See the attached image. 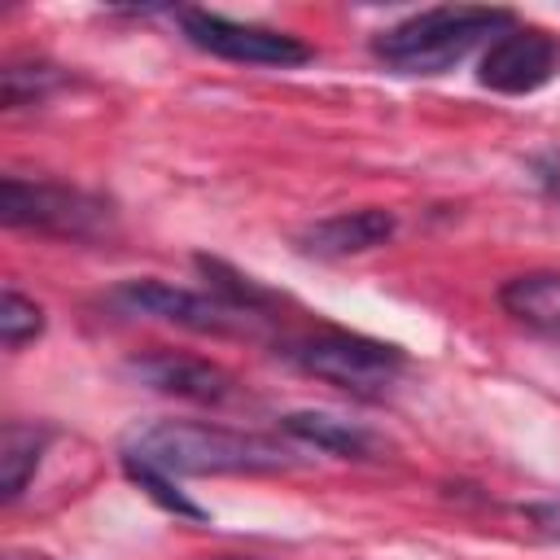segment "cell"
<instances>
[{"label": "cell", "mask_w": 560, "mask_h": 560, "mask_svg": "<svg viewBox=\"0 0 560 560\" xmlns=\"http://www.w3.org/2000/svg\"><path fill=\"white\" fill-rule=\"evenodd\" d=\"M122 455L162 468L171 477H241V472L254 477V472H284L298 464V455L276 438L241 433L223 424H197V420L136 424L122 438Z\"/></svg>", "instance_id": "6da1fadb"}, {"label": "cell", "mask_w": 560, "mask_h": 560, "mask_svg": "<svg viewBox=\"0 0 560 560\" xmlns=\"http://www.w3.org/2000/svg\"><path fill=\"white\" fill-rule=\"evenodd\" d=\"M508 9H424L372 39V52L402 74H442L455 61H464L477 44H494L503 31H512Z\"/></svg>", "instance_id": "7a4b0ae2"}, {"label": "cell", "mask_w": 560, "mask_h": 560, "mask_svg": "<svg viewBox=\"0 0 560 560\" xmlns=\"http://www.w3.org/2000/svg\"><path fill=\"white\" fill-rule=\"evenodd\" d=\"M0 219L9 228H31L44 236L61 241H105L114 236V206L70 188V184H48V179H0Z\"/></svg>", "instance_id": "3957f363"}, {"label": "cell", "mask_w": 560, "mask_h": 560, "mask_svg": "<svg viewBox=\"0 0 560 560\" xmlns=\"http://www.w3.org/2000/svg\"><path fill=\"white\" fill-rule=\"evenodd\" d=\"M289 359L302 372H311L328 385H341L350 394H385L407 363L398 346H385V341H372L359 332H315V337L298 341L289 350Z\"/></svg>", "instance_id": "277c9868"}, {"label": "cell", "mask_w": 560, "mask_h": 560, "mask_svg": "<svg viewBox=\"0 0 560 560\" xmlns=\"http://www.w3.org/2000/svg\"><path fill=\"white\" fill-rule=\"evenodd\" d=\"M179 26L188 35V44H197L201 52H214L223 61H241V66H302L311 61V48L284 31L271 26H254V22H232L223 13H206V9H188L179 13Z\"/></svg>", "instance_id": "5b68a950"}, {"label": "cell", "mask_w": 560, "mask_h": 560, "mask_svg": "<svg viewBox=\"0 0 560 560\" xmlns=\"http://www.w3.org/2000/svg\"><path fill=\"white\" fill-rule=\"evenodd\" d=\"M114 298L131 311L158 315V319L192 328V332L228 337V332H254L258 328V315H245V311L228 306L219 293H192V289H175L166 280H127Z\"/></svg>", "instance_id": "8992f818"}, {"label": "cell", "mask_w": 560, "mask_h": 560, "mask_svg": "<svg viewBox=\"0 0 560 560\" xmlns=\"http://www.w3.org/2000/svg\"><path fill=\"white\" fill-rule=\"evenodd\" d=\"M560 66V44L547 31L534 26H512L503 31L486 52H481V70L477 79L490 92L503 96H521V92H538Z\"/></svg>", "instance_id": "52a82bcc"}, {"label": "cell", "mask_w": 560, "mask_h": 560, "mask_svg": "<svg viewBox=\"0 0 560 560\" xmlns=\"http://www.w3.org/2000/svg\"><path fill=\"white\" fill-rule=\"evenodd\" d=\"M127 376H136L140 385L158 389V394H171V398H184V402H228L236 398V376L210 359H197V354H175V350H140L127 359Z\"/></svg>", "instance_id": "ba28073f"}, {"label": "cell", "mask_w": 560, "mask_h": 560, "mask_svg": "<svg viewBox=\"0 0 560 560\" xmlns=\"http://www.w3.org/2000/svg\"><path fill=\"white\" fill-rule=\"evenodd\" d=\"M394 232H398V219L389 210L363 206V210H341V214H328V219L302 228L298 249L315 254V258H350V254L385 245Z\"/></svg>", "instance_id": "9c48e42d"}, {"label": "cell", "mask_w": 560, "mask_h": 560, "mask_svg": "<svg viewBox=\"0 0 560 560\" xmlns=\"http://www.w3.org/2000/svg\"><path fill=\"white\" fill-rule=\"evenodd\" d=\"M280 429L289 438L315 446V451L337 455V459H376V455H385V442L372 429H363L354 420H341L332 411H289L280 420Z\"/></svg>", "instance_id": "30bf717a"}, {"label": "cell", "mask_w": 560, "mask_h": 560, "mask_svg": "<svg viewBox=\"0 0 560 560\" xmlns=\"http://www.w3.org/2000/svg\"><path fill=\"white\" fill-rule=\"evenodd\" d=\"M499 306L529 332L560 346V271H525L499 289Z\"/></svg>", "instance_id": "8fae6325"}, {"label": "cell", "mask_w": 560, "mask_h": 560, "mask_svg": "<svg viewBox=\"0 0 560 560\" xmlns=\"http://www.w3.org/2000/svg\"><path fill=\"white\" fill-rule=\"evenodd\" d=\"M48 438H52L48 424H26V420H9L0 429V490H4V499H18L26 490L31 472L39 468Z\"/></svg>", "instance_id": "7c38bea8"}, {"label": "cell", "mask_w": 560, "mask_h": 560, "mask_svg": "<svg viewBox=\"0 0 560 560\" xmlns=\"http://www.w3.org/2000/svg\"><path fill=\"white\" fill-rule=\"evenodd\" d=\"M61 83H66V74L57 66H48V61H9L4 74H0V101H4V109L39 105Z\"/></svg>", "instance_id": "4fadbf2b"}, {"label": "cell", "mask_w": 560, "mask_h": 560, "mask_svg": "<svg viewBox=\"0 0 560 560\" xmlns=\"http://www.w3.org/2000/svg\"><path fill=\"white\" fill-rule=\"evenodd\" d=\"M197 271L210 280V289L228 302V306H236V311H245V315H258L262 319V311L276 302L262 284H254L249 276H241V271H232L228 262H219V258H206V254H197Z\"/></svg>", "instance_id": "5bb4252c"}, {"label": "cell", "mask_w": 560, "mask_h": 560, "mask_svg": "<svg viewBox=\"0 0 560 560\" xmlns=\"http://www.w3.org/2000/svg\"><path fill=\"white\" fill-rule=\"evenodd\" d=\"M122 472H127V477H131L158 508H166V512H175V516H184V521H206V508H197V503L175 486L171 472L149 468V464H140V459H127V455H122Z\"/></svg>", "instance_id": "9a60e30c"}, {"label": "cell", "mask_w": 560, "mask_h": 560, "mask_svg": "<svg viewBox=\"0 0 560 560\" xmlns=\"http://www.w3.org/2000/svg\"><path fill=\"white\" fill-rule=\"evenodd\" d=\"M39 332H44V311L31 298H22L18 289H4V298H0V341H4V350H18V346L35 341Z\"/></svg>", "instance_id": "2e32d148"}, {"label": "cell", "mask_w": 560, "mask_h": 560, "mask_svg": "<svg viewBox=\"0 0 560 560\" xmlns=\"http://www.w3.org/2000/svg\"><path fill=\"white\" fill-rule=\"evenodd\" d=\"M525 516H529L542 534L560 538V499H556V503H529V508H525Z\"/></svg>", "instance_id": "e0dca14e"}, {"label": "cell", "mask_w": 560, "mask_h": 560, "mask_svg": "<svg viewBox=\"0 0 560 560\" xmlns=\"http://www.w3.org/2000/svg\"><path fill=\"white\" fill-rule=\"evenodd\" d=\"M219 560H258V556H219Z\"/></svg>", "instance_id": "ac0fdd59"}]
</instances>
